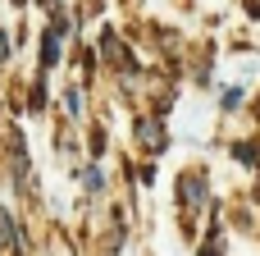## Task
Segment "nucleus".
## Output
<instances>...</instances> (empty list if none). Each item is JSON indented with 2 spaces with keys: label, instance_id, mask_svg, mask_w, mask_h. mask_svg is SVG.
I'll return each mask as SVG.
<instances>
[{
  "label": "nucleus",
  "instance_id": "nucleus-3",
  "mask_svg": "<svg viewBox=\"0 0 260 256\" xmlns=\"http://www.w3.org/2000/svg\"><path fill=\"white\" fill-rule=\"evenodd\" d=\"M0 60H9V41H5V32H0Z\"/></svg>",
  "mask_w": 260,
  "mask_h": 256
},
{
  "label": "nucleus",
  "instance_id": "nucleus-2",
  "mask_svg": "<svg viewBox=\"0 0 260 256\" xmlns=\"http://www.w3.org/2000/svg\"><path fill=\"white\" fill-rule=\"evenodd\" d=\"M0 234H5V243H9V247H18V234H14V224H9V215H5V211H0Z\"/></svg>",
  "mask_w": 260,
  "mask_h": 256
},
{
  "label": "nucleus",
  "instance_id": "nucleus-1",
  "mask_svg": "<svg viewBox=\"0 0 260 256\" xmlns=\"http://www.w3.org/2000/svg\"><path fill=\"white\" fill-rule=\"evenodd\" d=\"M137 133L146 137V147H165V133H160V124H151V119H146V124H137Z\"/></svg>",
  "mask_w": 260,
  "mask_h": 256
}]
</instances>
